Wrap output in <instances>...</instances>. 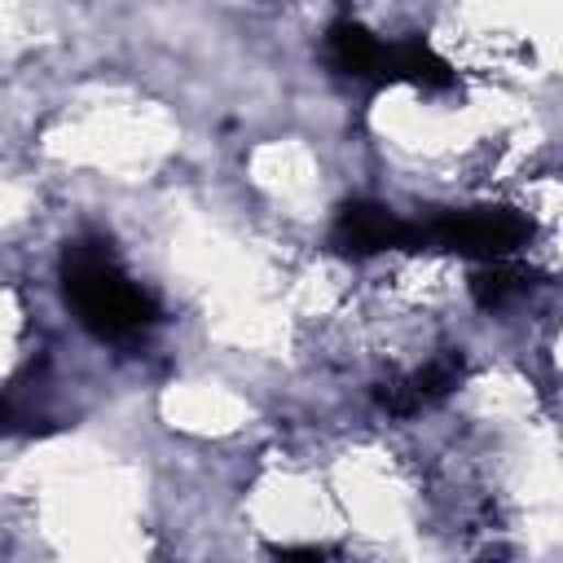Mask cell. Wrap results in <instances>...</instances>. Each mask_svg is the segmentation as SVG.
<instances>
[{
	"instance_id": "cell-1",
	"label": "cell",
	"mask_w": 563,
	"mask_h": 563,
	"mask_svg": "<svg viewBox=\"0 0 563 563\" xmlns=\"http://www.w3.org/2000/svg\"><path fill=\"white\" fill-rule=\"evenodd\" d=\"M62 290L79 325L106 343L141 339L158 321V303L106 251V242H75L62 255Z\"/></svg>"
},
{
	"instance_id": "cell-2",
	"label": "cell",
	"mask_w": 563,
	"mask_h": 563,
	"mask_svg": "<svg viewBox=\"0 0 563 563\" xmlns=\"http://www.w3.org/2000/svg\"><path fill=\"white\" fill-rule=\"evenodd\" d=\"M418 246H444L471 260H506L528 242V220L510 207H466V211H440L427 224H413Z\"/></svg>"
},
{
	"instance_id": "cell-3",
	"label": "cell",
	"mask_w": 563,
	"mask_h": 563,
	"mask_svg": "<svg viewBox=\"0 0 563 563\" xmlns=\"http://www.w3.org/2000/svg\"><path fill=\"white\" fill-rule=\"evenodd\" d=\"M330 242L343 255H378L391 246H418V233H413V224H405L383 202H352L339 211Z\"/></svg>"
},
{
	"instance_id": "cell-4",
	"label": "cell",
	"mask_w": 563,
	"mask_h": 563,
	"mask_svg": "<svg viewBox=\"0 0 563 563\" xmlns=\"http://www.w3.org/2000/svg\"><path fill=\"white\" fill-rule=\"evenodd\" d=\"M325 53L334 62V70L343 75H378L383 79V62H387V44H378L365 26L356 22H334L325 35Z\"/></svg>"
},
{
	"instance_id": "cell-5",
	"label": "cell",
	"mask_w": 563,
	"mask_h": 563,
	"mask_svg": "<svg viewBox=\"0 0 563 563\" xmlns=\"http://www.w3.org/2000/svg\"><path fill=\"white\" fill-rule=\"evenodd\" d=\"M383 79H409V84H418V88H449V84H453V70H449V62L435 57L422 40H409V44H391V48H387Z\"/></svg>"
},
{
	"instance_id": "cell-6",
	"label": "cell",
	"mask_w": 563,
	"mask_h": 563,
	"mask_svg": "<svg viewBox=\"0 0 563 563\" xmlns=\"http://www.w3.org/2000/svg\"><path fill=\"white\" fill-rule=\"evenodd\" d=\"M523 290H528V277L519 268H510V264H497V260L471 277V295H475L479 308H506Z\"/></svg>"
}]
</instances>
